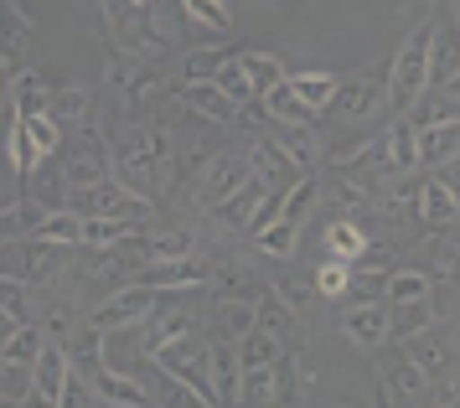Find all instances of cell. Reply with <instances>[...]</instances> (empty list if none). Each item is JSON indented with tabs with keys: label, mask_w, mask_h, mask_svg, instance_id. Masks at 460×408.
Listing matches in <instances>:
<instances>
[{
	"label": "cell",
	"mask_w": 460,
	"mask_h": 408,
	"mask_svg": "<svg viewBox=\"0 0 460 408\" xmlns=\"http://www.w3.org/2000/svg\"><path fill=\"white\" fill-rule=\"evenodd\" d=\"M109 171L146 202H161L171 191V140L161 124L150 129H129V140L109 150Z\"/></svg>",
	"instance_id": "6da1fadb"
},
{
	"label": "cell",
	"mask_w": 460,
	"mask_h": 408,
	"mask_svg": "<svg viewBox=\"0 0 460 408\" xmlns=\"http://www.w3.org/2000/svg\"><path fill=\"white\" fill-rule=\"evenodd\" d=\"M429 83H435V21L409 31L403 47L394 52V62H388V109L409 114L414 103L429 99Z\"/></svg>",
	"instance_id": "7a4b0ae2"
},
{
	"label": "cell",
	"mask_w": 460,
	"mask_h": 408,
	"mask_svg": "<svg viewBox=\"0 0 460 408\" xmlns=\"http://www.w3.org/2000/svg\"><path fill=\"white\" fill-rule=\"evenodd\" d=\"M99 11H104V26H109V47H125L129 58L155 62L171 47L150 21V0H99Z\"/></svg>",
	"instance_id": "3957f363"
},
{
	"label": "cell",
	"mask_w": 460,
	"mask_h": 408,
	"mask_svg": "<svg viewBox=\"0 0 460 408\" xmlns=\"http://www.w3.org/2000/svg\"><path fill=\"white\" fill-rule=\"evenodd\" d=\"M161 368L171 372V377H181L191 393H197V404H217V388H212V368H208V336H176V341H166V347L150 351Z\"/></svg>",
	"instance_id": "277c9868"
},
{
	"label": "cell",
	"mask_w": 460,
	"mask_h": 408,
	"mask_svg": "<svg viewBox=\"0 0 460 408\" xmlns=\"http://www.w3.org/2000/svg\"><path fill=\"white\" fill-rule=\"evenodd\" d=\"M67 207L84 212V217H135V223L150 212L146 197H135L114 171L99 176V182H88V186H73V191H67Z\"/></svg>",
	"instance_id": "5b68a950"
},
{
	"label": "cell",
	"mask_w": 460,
	"mask_h": 408,
	"mask_svg": "<svg viewBox=\"0 0 460 408\" xmlns=\"http://www.w3.org/2000/svg\"><path fill=\"white\" fill-rule=\"evenodd\" d=\"M373 368H377V383H383V398H388V404H424V398H429V377H424L419 362L403 351V341L373 347Z\"/></svg>",
	"instance_id": "8992f818"
},
{
	"label": "cell",
	"mask_w": 460,
	"mask_h": 408,
	"mask_svg": "<svg viewBox=\"0 0 460 408\" xmlns=\"http://www.w3.org/2000/svg\"><path fill=\"white\" fill-rule=\"evenodd\" d=\"M155 300H161V289H146V285H119L114 295H104L99 306L88 310V326L93 331H129L140 326V321H150V310H155Z\"/></svg>",
	"instance_id": "52a82bcc"
},
{
	"label": "cell",
	"mask_w": 460,
	"mask_h": 408,
	"mask_svg": "<svg viewBox=\"0 0 460 408\" xmlns=\"http://www.w3.org/2000/svg\"><path fill=\"white\" fill-rule=\"evenodd\" d=\"M135 285L146 289H161V295H187V289H202L212 279V269L197 259V253H181V259H146V264H135V274H129Z\"/></svg>",
	"instance_id": "ba28073f"
},
{
	"label": "cell",
	"mask_w": 460,
	"mask_h": 408,
	"mask_svg": "<svg viewBox=\"0 0 460 408\" xmlns=\"http://www.w3.org/2000/svg\"><path fill=\"white\" fill-rule=\"evenodd\" d=\"M377 109H388V67H367L357 78L336 83V99H332L336 120H373Z\"/></svg>",
	"instance_id": "9c48e42d"
},
{
	"label": "cell",
	"mask_w": 460,
	"mask_h": 408,
	"mask_svg": "<svg viewBox=\"0 0 460 408\" xmlns=\"http://www.w3.org/2000/svg\"><path fill=\"white\" fill-rule=\"evenodd\" d=\"M63 259H67V248H58V244H47V238H26V244H16L11 248V259H5V274H16V279H26V285H47L58 269H63Z\"/></svg>",
	"instance_id": "30bf717a"
},
{
	"label": "cell",
	"mask_w": 460,
	"mask_h": 408,
	"mask_svg": "<svg viewBox=\"0 0 460 408\" xmlns=\"http://www.w3.org/2000/svg\"><path fill=\"white\" fill-rule=\"evenodd\" d=\"M73 377V362H67V347L63 341H42L37 362H31V398L47 408H63V388Z\"/></svg>",
	"instance_id": "8fae6325"
},
{
	"label": "cell",
	"mask_w": 460,
	"mask_h": 408,
	"mask_svg": "<svg viewBox=\"0 0 460 408\" xmlns=\"http://www.w3.org/2000/svg\"><path fill=\"white\" fill-rule=\"evenodd\" d=\"M414 217L424 227H450V223H460V191L439 171H429V176H419V202H414Z\"/></svg>",
	"instance_id": "7c38bea8"
},
{
	"label": "cell",
	"mask_w": 460,
	"mask_h": 408,
	"mask_svg": "<svg viewBox=\"0 0 460 408\" xmlns=\"http://www.w3.org/2000/svg\"><path fill=\"white\" fill-rule=\"evenodd\" d=\"M243 182H249V155H233V150H223V155H212L208 171H202L197 202H202V207H217L223 197H233Z\"/></svg>",
	"instance_id": "4fadbf2b"
},
{
	"label": "cell",
	"mask_w": 460,
	"mask_h": 408,
	"mask_svg": "<svg viewBox=\"0 0 460 408\" xmlns=\"http://www.w3.org/2000/svg\"><path fill=\"white\" fill-rule=\"evenodd\" d=\"M414 145H419V171H439L445 161L460 155V120L414 124Z\"/></svg>",
	"instance_id": "5bb4252c"
},
{
	"label": "cell",
	"mask_w": 460,
	"mask_h": 408,
	"mask_svg": "<svg viewBox=\"0 0 460 408\" xmlns=\"http://www.w3.org/2000/svg\"><path fill=\"white\" fill-rule=\"evenodd\" d=\"M274 191V182H264V176H249V182L238 186L233 197H223L217 202V217L228 227H243V233H253L259 227V217H264V197Z\"/></svg>",
	"instance_id": "9a60e30c"
},
{
	"label": "cell",
	"mask_w": 460,
	"mask_h": 408,
	"mask_svg": "<svg viewBox=\"0 0 460 408\" xmlns=\"http://www.w3.org/2000/svg\"><path fill=\"white\" fill-rule=\"evenodd\" d=\"M63 176H67V191H73V186L99 182V176H109V145L84 129V135L73 140V150L63 155Z\"/></svg>",
	"instance_id": "2e32d148"
},
{
	"label": "cell",
	"mask_w": 460,
	"mask_h": 408,
	"mask_svg": "<svg viewBox=\"0 0 460 408\" xmlns=\"http://www.w3.org/2000/svg\"><path fill=\"white\" fill-rule=\"evenodd\" d=\"M403 351L419 362V372H424V377H450V372L460 368V351L450 347L445 336H435L429 326L414 331V336H403Z\"/></svg>",
	"instance_id": "e0dca14e"
},
{
	"label": "cell",
	"mask_w": 460,
	"mask_h": 408,
	"mask_svg": "<svg viewBox=\"0 0 460 408\" xmlns=\"http://www.w3.org/2000/svg\"><path fill=\"white\" fill-rule=\"evenodd\" d=\"M341 331H347L362 351H373V347L388 341V310L377 306V300H357V306L341 310Z\"/></svg>",
	"instance_id": "ac0fdd59"
},
{
	"label": "cell",
	"mask_w": 460,
	"mask_h": 408,
	"mask_svg": "<svg viewBox=\"0 0 460 408\" xmlns=\"http://www.w3.org/2000/svg\"><path fill=\"white\" fill-rule=\"evenodd\" d=\"M253 326L279 336V341H300V310H295L279 289H264V295L253 300Z\"/></svg>",
	"instance_id": "d6986e66"
},
{
	"label": "cell",
	"mask_w": 460,
	"mask_h": 408,
	"mask_svg": "<svg viewBox=\"0 0 460 408\" xmlns=\"http://www.w3.org/2000/svg\"><path fill=\"white\" fill-rule=\"evenodd\" d=\"M176 93H181V103H187L191 114H202V120H212V124L238 120V103H233L228 93H223V88L212 83V78H208V83H181Z\"/></svg>",
	"instance_id": "ffe728a7"
},
{
	"label": "cell",
	"mask_w": 460,
	"mask_h": 408,
	"mask_svg": "<svg viewBox=\"0 0 460 408\" xmlns=\"http://www.w3.org/2000/svg\"><path fill=\"white\" fill-rule=\"evenodd\" d=\"M259 103H264V114H270L274 124H315V109L290 88V73L274 83V88H264V93H259Z\"/></svg>",
	"instance_id": "44dd1931"
},
{
	"label": "cell",
	"mask_w": 460,
	"mask_h": 408,
	"mask_svg": "<svg viewBox=\"0 0 460 408\" xmlns=\"http://www.w3.org/2000/svg\"><path fill=\"white\" fill-rule=\"evenodd\" d=\"M52 109V83L37 67H16L11 73V114H47Z\"/></svg>",
	"instance_id": "7402d4cb"
},
{
	"label": "cell",
	"mask_w": 460,
	"mask_h": 408,
	"mask_svg": "<svg viewBox=\"0 0 460 408\" xmlns=\"http://www.w3.org/2000/svg\"><path fill=\"white\" fill-rule=\"evenodd\" d=\"M208 368H212L217 404H233V393H238V341H228V336H212V341H208Z\"/></svg>",
	"instance_id": "603a6c76"
},
{
	"label": "cell",
	"mask_w": 460,
	"mask_h": 408,
	"mask_svg": "<svg viewBox=\"0 0 460 408\" xmlns=\"http://www.w3.org/2000/svg\"><path fill=\"white\" fill-rule=\"evenodd\" d=\"M424 326H435V295L394 300V310H388V341H403V336H414Z\"/></svg>",
	"instance_id": "cb8c5ba5"
},
{
	"label": "cell",
	"mask_w": 460,
	"mask_h": 408,
	"mask_svg": "<svg viewBox=\"0 0 460 408\" xmlns=\"http://www.w3.org/2000/svg\"><path fill=\"white\" fill-rule=\"evenodd\" d=\"M26 197L37 207H67V176H63V165H52V155L47 161L31 165V176H26Z\"/></svg>",
	"instance_id": "d4e9b609"
},
{
	"label": "cell",
	"mask_w": 460,
	"mask_h": 408,
	"mask_svg": "<svg viewBox=\"0 0 460 408\" xmlns=\"http://www.w3.org/2000/svg\"><path fill=\"white\" fill-rule=\"evenodd\" d=\"M233 404H279V362L238 368V393H233Z\"/></svg>",
	"instance_id": "484cf974"
},
{
	"label": "cell",
	"mask_w": 460,
	"mask_h": 408,
	"mask_svg": "<svg viewBox=\"0 0 460 408\" xmlns=\"http://www.w3.org/2000/svg\"><path fill=\"white\" fill-rule=\"evenodd\" d=\"M212 326H217V336H228V341L249 336L253 331V300H243V295H217V300H212Z\"/></svg>",
	"instance_id": "4316f807"
},
{
	"label": "cell",
	"mask_w": 460,
	"mask_h": 408,
	"mask_svg": "<svg viewBox=\"0 0 460 408\" xmlns=\"http://www.w3.org/2000/svg\"><path fill=\"white\" fill-rule=\"evenodd\" d=\"M326 248H332V259H347V264H362L373 253V244H367V233H362L357 217H336L326 227Z\"/></svg>",
	"instance_id": "83f0119b"
},
{
	"label": "cell",
	"mask_w": 460,
	"mask_h": 408,
	"mask_svg": "<svg viewBox=\"0 0 460 408\" xmlns=\"http://www.w3.org/2000/svg\"><path fill=\"white\" fill-rule=\"evenodd\" d=\"M31 233L47 238V244H58V248H84V212H73V207H52Z\"/></svg>",
	"instance_id": "f1b7e54d"
},
{
	"label": "cell",
	"mask_w": 460,
	"mask_h": 408,
	"mask_svg": "<svg viewBox=\"0 0 460 408\" xmlns=\"http://www.w3.org/2000/svg\"><path fill=\"white\" fill-rule=\"evenodd\" d=\"M202 326L197 315H191L187 306H171V310H150V336H146V351L166 347V341H176V336H191V331Z\"/></svg>",
	"instance_id": "f546056e"
},
{
	"label": "cell",
	"mask_w": 460,
	"mask_h": 408,
	"mask_svg": "<svg viewBox=\"0 0 460 408\" xmlns=\"http://www.w3.org/2000/svg\"><path fill=\"white\" fill-rule=\"evenodd\" d=\"M253 244L264 248L270 259H295V248H300V223H290L285 212H274L264 227H253Z\"/></svg>",
	"instance_id": "4dcf8cb0"
},
{
	"label": "cell",
	"mask_w": 460,
	"mask_h": 408,
	"mask_svg": "<svg viewBox=\"0 0 460 408\" xmlns=\"http://www.w3.org/2000/svg\"><path fill=\"white\" fill-rule=\"evenodd\" d=\"M238 58V47H191L187 58H181V83H208L217 78L228 62Z\"/></svg>",
	"instance_id": "1f68e13d"
},
{
	"label": "cell",
	"mask_w": 460,
	"mask_h": 408,
	"mask_svg": "<svg viewBox=\"0 0 460 408\" xmlns=\"http://www.w3.org/2000/svg\"><path fill=\"white\" fill-rule=\"evenodd\" d=\"M88 109H93V93H88V83H67V88H52V120L63 124V129H73V124L88 120Z\"/></svg>",
	"instance_id": "d6a6232c"
},
{
	"label": "cell",
	"mask_w": 460,
	"mask_h": 408,
	"mask_svg": "<svg viewBox=\"0 0 460 408\" xmlns=\"http://www.w3.org/2000/svg\"><path fill=\"white\" fill-rule=\"evenodd\" d=\"M238 67H243V78L253 83V88H259V93H264V88H274V83L285 78V62L274 58V52H264V47H238Z\"/></svg>",
	"instance_id": "836d02e7"
},
{
	"label": "cell",
	"mask_w": 460,
	"mask_h": 408,
	"mask_svg": "<svg viewBox=\"0 0 460 408\" xmlns=\"http://www.w3.org/2000/svg\"><path fill=\"white\" fill-rule=\"evenodd\" d=\"M321 202V176L315 171H305V176H295L290 186H285V197H279V212L290 217V223L305 227V217H311V207Z\"/></svg>",
	"instance_id": "e575fe53"
},
{
	"label": "cell",
	"mask_w": 460,
	"mask_h": 408,
	"mask_svg": "<svg viewBox=\"0 0 460 408\" xmlns=\"http://www.w3.org/2000/svg\"><path fill=\"white\" fill-rule=\"evenodd\" d=\"M285 357V341L270 336V331L253 326L249 336H238V368H264V362H279Z\"/></svg>",
	"instance_id": "d590c367"
},
{
	"label": "cell",
	"mask_w": 460,
	"mask_h": 408,
	"mask_svg": "<svg viewBox=\"0 0 460 408\" xmlns=\"http://www.w3.org/2000/svg\"><path fill=\"white\" fill-rule=\"evenodd\" d=\"M5 150H11V171H16V176H31V165L42 161V155H37V145H31V135H26V124L16 120V114H5Z\"/></svg>",
	"instance_id": "8d00e7d4"
},
{
	"label": "cell",
	"mask_w": 460,
	"mask_h": 408,
	"mask_svg": "<svg viewBox=\"0 0 460 408\" xmlns=\"http://www.w3.org/2000/svg\"><path fill=\"white\" fill-rule=\"evenodd\" d=\"M212 285H217V295H243V300H259L264 295V279L253 274V269L243 264H223V269H212Z\"/></svg>",
	"instance_id": "74e56055"
},
{
	"label": "cell",
	"mask_w": 460,
	"mask_h": 408,
	"mask_svg": "<svg viewBox=\"0 0 460 408\" xmlns=\"http://www.w3.org/2000/svg\"><path fill=\"white\" fill-rule=\"evenodd\" d=\"M419 253H424V274H429V279H460V244L429 238Z\"/></svg>",
	"instance_id": "f35d334b"
},
{
	"label": "cell",
	"mask_w": 460,
	"mask_h": 408,
	"mask_svg": "<svg viewBox=\"0 0 460 408\" xmlns=\"http://www.w3.org/2000/svg\"><path fill=\"white\" fill-rule=\"evenodd\" d=\"M181 11H187V21L208 26V31H217V37H228V31H233L228 0H181Z\"/></svg>",
	"instance_id": "ab89813d"
},
{
	"label": "cell",
	"mask_w": 460,
	"mask_h": 408,
	"mask_svg": "<svg viewBox=\"0 0 460 408\" xmlns=\"http://www.w3.org/2000/svg\"><path fill=\"white\" fill-rule=\"evenodd\" d=\"M129 233H135V217H84V248H114Z\"/></svg>",
	"instance_id": "60d3db41"
},
{
	"label": "cell",
	"mask_w": 460,
	"mask_h": 408,
	"mask_svg": "<svg viewBox=\"0 0 460 408\" xmlns=\"http://www.w3.org/2000/svg\"><path fill=\"white\" fill-rule=\"evenodd\" d=\"M0 404H31V368L0 357Z\"/></svg>",
	"instance_id": "b9f144b4"
},
{
	"label": "cell",
	"mask_w": 460,
	"mask_h": 408,
	"mask_svg": "<svg viewBox=\"0 0 460 408\" xmlns=\"http://www.w3.org/2000/svg\"><path fill=\"white\" fill-rule=\"evenodd\" d=\"M290 88L311 103L315 114H321V109H332V99H336V78H332V73H295Z\"/></svg>",
	"instance_id": "7bdbcfd3"
},
{
	"label": "cell",
	"mask_w": 460,
	"mask_h": 408,
	"mask_svg": "<svg viewBox=\"0 0 460 408\" xmlns=\"http://www.w3.org/2000/svg\"><path fill=\"white\" fill-rule=\"evenodd\" d=\"M0 310H11L16 321H31V315H37V310H31V285L16 279V274H5V269H0Z\"/></svg>",
	"instance_id": "ee69618b"
},
{
	"label": "cell",
	"mask_w": 460,
	"mask_h": 408,
	"mask_svg": "<svg viewBox=\"0 0 460 408\" xmlns=\"http://www.w3.org/2000/svg\"><path fill=\"white\" fill-rule=\"evenodd\" d=\"M42 326H37V321H26V326H16V336H11V341H5V351H0V357H11V362H26V368H31V362H37V351H42Z\"/></svg>",
	"instance_id": "f6af8a7d"
},
{
	"label": "cell",
	"mask_w": 460,
	"mask_h": 408,
	"mask_svg": "<svg viewBox=\"0 0 460 408\" xmlns=\"http://www.w3.org/2000/svg\"><path fill=\"white\" fill-rule=\"evenodd\" d=\"M347 285H352V264L347 259H326V264L315 269V295L336 300V295H347Z\"/></svg>",
	"instance_id": "bcb514c9"
},
{
	"label": "cell",
	"mask_w": 460,
	"mask_h": 408,
	"mask_svg": "<svg viewBox=\"0 0 460 408\" xmlns=\"http://www.w3.org/2000/svg\"><path fill=\"white\" fill-rule=\"evenodd\" d=\"M217 88H223V93H228L233 103H238V109H249L253 99H259V88H253L249 78H243V67H238V62H228V67H223V73H217Z\"/></svg>",
	"instance_id": "7dc6e473"
},
{
	"label": "cell",
	"mask_w": 460,
	"mask_h": 408,
	"mask_svg": "<svg viewBox=\"0 0 460 408\" xmlns=\"http://www.w3.org/2000/svg\"><path fill=\"white\" fill-rule=\"evenodd\" d=\"M414 295H429V274L424 269H394L388 274V300H414Z\"/></svg>",
	"instance_id": "c3c4849f"
},
{
	"label": "cell",
	"mask_w": 460,
	"mask_h": 408,
	"mask_svg": "<svg viewBox=\"0 0 460 408\" xmlns=\"http://www.w3.org/2000/svg\"><path fill=\"white\" fill-rule=\"evenodd\" d=\"M37 326H42V336L47 341H63V336H73V306H63V300H58V306H47V315L42 321H37Z\"/></svg>",
	"instance_id": "681fc988"
},
{
	"label": "cell",
	"mask_w": 460,
	"mask_h": 408,
	"mask_svg": "<svg viewBox=\"0 0 460 408\" xmlns=\"http://www.w3.org/2000/svg\"><path fill=\"white\" fill-rule=\"evenodd\" d=\"M187 16V11H181V0H150V21H155V31H161V37H176V21Z\"/></svg>",
	"instance_id": "f907efd6"
},
{
	"label": "cell",
	"mask_w": 460,
	"mask_h": 408,
	"mask_svg": "<svg viewBox=\"0 0 460 408\" xmlns=\"http://www.w3.org/2000/svg\"><path fill=\"white\" fill-rule=\"evenodd\" d=\"M274 289H279V295H285L295 310H305V306L315 300V279H300V274H285V279H279Z\"/></svg>",
	"instance_id": "816d5d0a"
},
{
	"label": "cell",
	"mask_w": 460,
	"mask_h": 408,
	"mask_svg": "<svg viewBox=\"0 0 460 408\" xmlns=\"http://www.w3.org/2000/svg\"><path fill=\"white\" fill-rule=\"evenodd\" d=\"M435 114H439V120H460V67L450 73V78H445V88H439Z\"/></svg>",
	"instance_id": "f5cc1de1"
},
{
	"label": "cell",
	"mask_w": 460,
	"mask_h": 408,
	"mask_svg": "<svg viewBox=\"0 0 460 408\" xmlns=\"http://www.w3.org/2000/svg\"><path fill=\"white\" fill-rule=\"evenodd\" d=\"M0 114H11V41L0 47Z\"/></svg>",
	"instance_id": "db71d44e"
},
{
	"label": "cell",
	"mask_w": 460,
	"mask_h": 408,
	"mask_svg": "<svg viewBox=\"0 0 460 408\" xmlns=\"http://www.w3.org/2000/svg\"><path fill=\"white\" fill-rule=\"evenodd\" d=\"M5 11H11V21H16V26H22V31H31V26H37V16H31V11H26V5H16V0H5Z\"/></svg>",
	"instance_id": "11a10c76"
},
{
	"label": "cell",
	"mask_w": 460,
	"mask_h": 408,
	"mask_svg": "<svg viewBox=\"0 0 460 408\" xmlns=\"http://www.w3.org/2000/svg\"><path fill=\"white\" fill-rule=\"evenodd\" d=\"M16 326H26V321H16L11 310H0V351H5V341H11V336H16Z\"/></svg>",
	"instance_id": "9f6ffc18"
},
{
	"label": "cell",
	"mask_w": 460,
	"mask_h": 408,
	"mask_svg": "<svg viewBox=\"0 0 460 408\" xmlns=\"http://www.w3.org/2000/svg\"><path fill=\"white\" fill-rule=\"evenodd\" d=\"M439 404H460V368L445 377V393H439Z\"/></svg>",
	"instance_id": "6f0895ef"
},
{
	"label": "cell",
	"mask_w": 460,
	"mask_h": 408,
	"mask_svg": "<svg viewBox=\"0 0 460 408\" xmlns=\"http://www.w3.org/2000/svg\"><path fill=\"white\" fill-rule=\"evenodd\" d=\"M456 21H460V0H456Z\"/></svg>",
	"instance_id": "680465c9"
},
{
	"label": "cell",
	"mask_w": 460,
	"mask_h": 408,
	"mask_svg": "<svg viewBox=\"0 0 460 408\" xmlns=\"http://www.w3.org/2000/svg\"><path fill=\"white\" fill-rule=\"evenodd\" d=\"M456 26H460V21H456Z\"/></svg>",
	"instance_id": "91938a15"
}]
</instances>
